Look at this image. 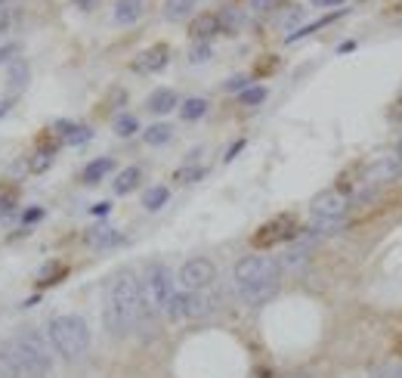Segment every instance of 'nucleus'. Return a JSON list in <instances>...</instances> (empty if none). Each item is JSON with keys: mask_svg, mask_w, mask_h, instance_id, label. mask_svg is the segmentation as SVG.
Instances as JSON below:
<instances>
[{"mask_svg": "<svg viewBox=\"0 0 402 378\" xmlns=\"http://www.w3.org/2000/svg\"><path fill=\"white\" fill-rule=\"evenodd\" d=\"M204 112H207V99H198L195 96V99H186L183 109H179V115H183L186 121H198Z\"/></svg>", "mask_w": 402, "mask_h": 378, "instance_id": "21", "label": "nucleus"}, {"mask_svg": "<svg viewBox=\"0 0 402 378\" xmlns=\"http://www.w3.org/2000/svg\"><path fill=\"white\" fill-rule=\"evenodd\" d=\"M140 180H142L140 168H124L118 177H114V192H118V196H127V192H133L140 187Z\"/></svg>", "mask_w": 402, "mask_h": 378, "instance_id": "17", "label": "nucleus"}, {"mask_svg": "<svg viewBox=\"0 0 402 378\" xmlns=\"http://www.w3.org/2000/svg\"><path fill=\"white\" fill-rule=\"evenodd\" d=\"M44 217V208H31V211H25V224H34V220H40Z\"/></svg>", "mask_w": 402, "mask_h": 378, "instance_id": "30", "label": "nucleus"}, {"mask_svg": "<svg viewBox=\"0 0 402 378\" xmlns=\"http://www.w3.org/2000/svg\"><path fill=\"white\" fill-rule=\"evenodd\" d=\"M245 84H248V78H229L226 90H239V94H241V90H245Z\"/></svg>", "mask_w": 402, "mask_h": 378, "instance_id": "29", "label": "nucleus"}, {"mask_svg": "<svg viewBox=\"0 0 402 378\" xmlns=\"http://www.w3.org/2000/svg\"><path fill=\"white\" fill-rule=\"evenodd\" d=\"M189 59L192 62H207L211 59V44H195L189 50Z\"/></svg>", "mask_w": 402, "mask_h": 378, "instance_id": "27", "label": "nucleus"}, {"mask_svg": "<svg viewBox=\"0 0 402 378\" xmlns=\"http://www.w3.org/2000/svg\"><path fill=\"white\" fill-rule=\"evenodd\" d=\"M294 236H297V220H294L291 214H278L269 224H263L251 242H254V248H272V245H278V242H291Z\"/></svg>", "mask_w": 402, "mask_h": 378, "instance_id": "7", "label": "nucleus"}, {"mask_svg": "<svg viewBox=\"0 0 402 378\" xmlns=\"http://www.w3.org/2000/svg\"><path fill=\"white\" fill-rule=\"evenodd\" d=\"M0 378H25L22 360H19V354H16V344H13V338L0 344Z\"/></svg>", "mask_w": 402, "mask_h": 378, "instance_id": "11", "label": "nucleus"}, {"mask_svg": "<svg viewBox=\"0 0 402 378\" xmlns=\"http://www.w3.org/2000/svg\"><path fill=\"white\" fill-rule=\"evenodd\" d=\"M90 137H93V131H90V127H75V131H71L66 140H68V143H87Z\"/></svg>", "mask_w": 402, "mask_h": 378, "instance_id": "28", "label": "nucleus"}, {"mask_svg": "<svg viewBox=\"0 0 402 378\" xmlns=\"http://www.w3.org/2000/svg\"><path fill=\"white\" fill-rule=\"evenodd\" d=\"M149 304L142 295V282L136 279L133 270H121L112 276L109 291H105V307H103V323L112 335H127L136 323L149 317Z\"/></svg>", "mask_w": 402, "mask_h": 378, "instance_id": "1", "label": "nucleus"}, {"mask_svg": "<svg viewBox=\"0 0 402 378\" xmlns=\"http://www.w3.org/2000/svg\"><path fill=\"white\" fill-rule=\"evenodd\" d=\"M75 3H77V6H81V10H84V13H87V10H93V6H96V0H75Z\"/></svg>", "mask_w": 402, "mask_h": 378, "instance_id": "34", "label": "nucleus"}, {"mask_svg": "<svg viewBox=\"0 0 402 378\" xmlns=\"http://www.w3.org/2000/svg\"><path fill=\"white\" fill-rule=\"evenodd\" d=\"M168 198H170L168 187H152V189L146 192V196H142V205H146L149 211H158V208H161L164 202H168Z\"/></svg>", "mask_w": 402, "mask_h": 378, "instance_id": "22", "label": "nucleus"}, {"mask_svg": "<svg viewBox=\"0 0 402 378\" xmlns=\"http://www.w3.org/2000/svg\"><path fill=\"white\" fill-rule=\"evenodd\" d=\"M217 31H220V19L211 16V13H201V16H195L189 25V34L198 41V44H207V38H214Z\"/></svg>", "mask_w": 402, "mask_h": 378, "instance_id": "12", "label": "nucleus"}, {"mask_svg": "<svg viewBox=\"0 0 402 378\" xmlns=\"http://www.w3.org/2000/svg\"><path fill=\"white\" fill-rule=\"evenodd\" d=\"M343 211H347V198H343V192H337V189L319 192V196L313 198V205H310L313 230H319V233L337 230V224H341Z\"/></svg>", "mask_w": 402, "mask_h": 378, "instance_id": "5", "label": "nucleus"}, {"mask_svg": "<svg viewBox=\"0 0 402 378\" xmlns=\"http://www.w3.org/2000/svg\"><path fill=\"white\" fill-rule=\"evenodd\" d=\"M198 6V0H164V19L170 22H183L192 16V10Z\"/></svg>", "mask_w": 402, "mask_h": 378, "instance_id": "16", "label": "nucleus"}, {"mask_svg": "<svg viewBox=\"0 0 402 378\" xmlns=\"http://www.w3.org/2000/svg\"><path fill=\"white\" fill-rule=\"evenodd\" d=\"M16 344V354L22 360V369H25V378H47L50 369H53V356H50V347L44 341V335L28 329V332H19L13 338Z\"/></svg>", "mask_w": 402, "mask_h": 378, "instance_id": "4", "label": "nucleus"}, {"mask_svg": "<svg viewBox=\"0 0 402 378\" xmlns=\"http://www.w3.org/2000/svg\"><path fill=\"white\" fill-rule=\"evenodd\" d=\"M267 99V87H245L241 90V103L245 106H257Z\"/></svg>", "mask_w": 402, "mask_h": 378, "instance_id": "24", "label": "nucleus"}, {"mask_svg": "<svg viewBox=\"0 0 402 378\" xmlns=\"http://www.w3.org/2000/svg\"><path fill=\"white\" fill-rule=\"evenodd\" d=\"M10 106H13V103H10V99H0V118H3V115H6V112H10Z\"/></svg>", "mask_w": 402, "mask_h": 378, "instance_id": "36", "label": "nucleus"}, {"mask_svg": "<svg viewBox=\"0 0 402 378\" xmlns=\"http://www.w3.org/2000/svg\"><path fill=\"white\" fill-rule=\"evenodd\" d=\"M112 168H114L112 159H96V161H90V165L84 168V183H99Z\"/></svg>", "mask_w": 402, "mask_h": 378, "instance_id": "18", "label": "nucleus"}, {"mask_svg": "<svg viewBox=\"0 0 402 378\" xmlns=\"http://www.w3.org/2000/svg\"><path fill=\"white\" fill-rule=\"evenodd\" d=\"M399 159H402V140H399Z\"/></svg>", "mask_w": 402, "mask_h": 378, "instance_id": "37", "label": "nucleus"}, {"mask_svg": "<svg viewBox=\"0 0 402 378\" xmlns=\"http://www.w3.org/2000/svg\"><path fill=\"white\" fill-rule=\"evenodd\" d=\"M204 177V168H192V165H186V168H179L177 170V180L179 183H192V180H201Z\"/></svg>", "mask_w": 402, "mask_h": 378, "instance_id": "26", "label": "nucleus"}, {"mask_svg": "<svg viewBox=\"0 0 402 378\" xmlns=\"http://www.w3.org/2000/svg\"><path fill=\"white\" fill-rule=\"evenodd\" d=\"M168 59H170V47L168 44H152L133 59V71L152 75V71H161L164 66H168Z\"/></svg>", "mask_w": 402, "mask_h": 378, "instance_id": "10", "label": "nucleus"}, {"mask_svg": "<svg viewBox=\"0 0 402 378\" xmlns=\"http://www.w3.org/2000/svg\"><path fill=\"white\" fill-rule=\"evenodd\" d=\"M177 94L174 90H168V87H161V90H155L152 96H149V103H146V109L152 112V115H168V112H174L177 109Z\"/></svg>", "mask_w": 402, "mask_h": 378, "instance_id": "14", "label": "nucleus"}, {"mask_svg": "<svg viewBox=\"0 0 402 378\" xmlns=\"http://www.w3.org/2000/svg\"><path fill=\"white\" fill-rule=\"evenodd\" d=\"M62 276H66V267H62L59 261H50L44 270H40V276H38V282L40 285H53V282H59Z\"/></svg>", "mask_w": 402, "mask_h": 378, "instance_id": "23", "label": "nucleus"}, {"mask_svg": "<svg viewBox=\"0 0 402 378\" xmlns=\"http://www.w3.org/2000/svg\"><path fill=\"white\" fill-rule=\"evenodd\" d=\"M13 53H16V50H13V47H0V62H6Z\"/></svg>", "mask_w": 402, "mask_h": 378, "instance_id": "35", "label": "nucleus"}, {"mask_svg": "<svg viewBox=\"0 0 402 378\" xmlns=\"http://www.w3.org/2000/svg\"><path fill=\"white\" fill-rule=\"evenodd\" d=\"M343 0H313V6H341Z\"/></svg>", "mask_w": 402, "mask_h": 378, "instance_id": "33", "label": "nucleus"}, {"mask_svg": "<svg viewBox=\"0 0 402 378\" xmlns=\"http://www.w3.org/2000/svg\"><path fill=\"white\" fill-rule=\"evenodd\" d=\"M235 285L241 298L251 304H260L276 291L278 285V263L272 258H241L235 263Z\"/></svg>", "mask_w": 402, "mask_h": 378, "instance_id": "2", "label": "nucleus"}, {"mask_svg": "<svg viewBox=\"0 0 402 378\" xmlns=\"http://www.w3.org/2000/svg\"><path fill=\"white\" fill-rule=\"evenodd\" d=\"M211 310V304H207V298L201 295V291H177L174 298H170L168 304V313L174 319H189V317H204V313Z\"/></svg>", "mask_w": 402, "mask_h": 378, "instance_id": "9", "label": "nucleus"}, {"mask_svg": "<svg viewBox=\"0 0 402 378\" xmlns=\"http://www.w3.org/2000/svg\"><path fill=\"white\" fill-rule=\"evenodd\" d=\"M142 295H146V304L152 310H168L177 289H174V279H170V270L164 267V263H155V267L149 270V279L142 282Z\"/></svg>", "mask_w": 402, "mask_h": 378, "instance_id": "6", "label": "nucleus"}, {"mask_svg": "<svg viewBox=\"0 0 402 378\" xmlns=\"http://www.w3.org/2000/svg\"><path fill=\"white\" fill-rule=\"evenodd\" d=\"M87 242H90V245H96V248H112V245H121L124 236L114 233V230H93L87 236Z\"/></svg>", "mask_w": 402, "mask_h": 378, "instance_id": "20", "label": "nucleus"}, {"mask_svg": "<svg viewBox=\"0 0 402 378\" xmlns=\"http://www.w3.org/2000/svg\"><path fill=\"white\" fill-rule=\"evenodd\" d=\"M136 127H140V124H136L133 115H121L118 121H114V131H118L121 137H131V133H136Z\"/></svg>", "mask_w": 402, "mask_h": 378, "instance_id": "25", "label": "nucleus"}, {"mask_svg": "<svg viewBox=\"0 0 402 378\" xmlns=\"http://www.w3.org/2000/svg\"><path fill=\"white\" fill-rule=\"evenodd\" d=\"M112 211V205L109 202H99V205H93V214H96V217H105V214Z\"/></svg>", "mask_w": 402, "mask_h": 378, "instance_id": "31", "label": "nucleus"}, {"mask_svg": "<svg viewBox=\"0 0 402 378\" xmlns=\"http://www.w3.org/2000/svg\"><path fill=\"white\" fill-rule=\"evenodd\" d=\"M50 344L59 356L66 360H77L84 356V351L90 347V329L81 317L75 313H66V317H56L50 323Z\"/></svg>", "mask_w": 402, "mask_h": 378, "instance_id": "3", "label": "nucleus"}, {"mask_svg": "<svg viewBox=\"0 0 402 378\" xmlns=\"http://www.w3.org/2000/svg\"><path fill=\"white\" fill-rule=\"evenodd\" d=\"M170 137H174V127L170 124H152L142 133V140H146L149 146H164V143H170Z\"/></svg>", "mask_w": 402, "mask_h": 378, "instance_id": "19", "label": "nucleus"}, {"mask_svg": "<svg viewBox=\"0 0 402 378\" xmlns=\"http://www.w3.org/2000/svg\"><path fill=\"white\" fill-rule=\"evenodd\" d=\"M241 149H245V143H235V146H232V149H229V152H226V161H232L235 155L241 152Z\"/></svg>", "mask_w": 402, "mask_h": 378, "instance_id": "32", "label": "nucleus"}, {"mask_svg": "<svg viewBox=\"0 0 402 378\" xmlns=\"http://www.w3.org/2000/svg\"><path fill=\"white\" fill-rule=\"evenodd\" d=\"M28 75H31V68H28L25 59H10V66H6V84H10L16 94H19V90H25Z\"/></svg>", "mask_w": 402, "mask_h": 378, "instance_id": "15", "label": "nucleus"}, {"mask_svg": "<svg viewBox=\"0 0 402 378\" xmlns=\"http://www.w3.org/2000/svg\"><path fill=\"white\" fill-rule=\"evenodd\" d=\"M214 279H217V270H214V263L207 258H192L179 270V285L186 291H204Z\"/></svg>", "mask_w": 402, "mask_h": 378, "instance_id": "8", "label": "nucleus"}, {"mask_svg": "<svg viewBox=\"0 0 402 378\" xmlns=\"http://www.w3.org/2000/svg\"><path fill=\"white\" fill-rule=\"evenodd\" d=\"M142 10H146V3H142V0H118V3H114L112 19L118 25H133L136 19L142 16Z\"/></svg>", "mask_w": 402, "mask_h": 378, "instance_id": "13", "label": "nucleus"}]
</instances>
